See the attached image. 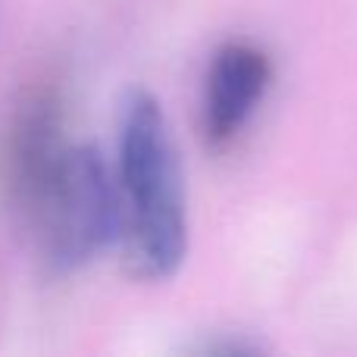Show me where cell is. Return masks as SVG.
<instances>
[{
    "label": "cell",
    "mask_w": 357,
    "mask_h": 357,
    "mask_svg": "<svg viewBox=\"0 0 357 357\" xmlns=\"http://www.w3.org/2000/svg\"><path fill=\"white\" fill-rule=\"evenodd\" d=\"M66 148L60 94L47 85L25 91L0 135V188L19 216H25Z\"/></svg>",
    "instance_id": "3957f363"
},
{
    "label": "cell",
    "mask_w": 357,
    "mask_h": 357,
    "mask_svg": "<svg viewBox=\"0 0 357 357\" xmlns=\"http://www.w3.org/2000/svg\"><path fill=\"white\" fill-rule=\"evenodd\" d=\"M270 79V56L257 44L238 38L216 47L201 100V132L210 148H226L245 129L251 113L264 100Z\"/></svg>",
    "instance_id": "277c9868"
},
{
    "label": "cell",
    "mask_w": 357,
    "mask_h": 357,
    "mask_svg": "<svg viewBox=\"0 0 357 357\" xmlns=\"http://www.w3.org/2000/svg\"><path fill=\"white\" fill-rule=\"evenodd\" d=\"M116 245L132 279L163 282L188 254V210L176 138L160 100L129 88L116 119Z\"/></svg>",
    "instance_id": "6da1fadb"
},
{
    "label": "cell",
    "mask_w": 357,
    "mask_h": 357,
    "mask_svg": "<svg viewBox=\"0 0 357 357\" xmlns=\"http://www.w3.org/2000/svg\"><path fill=\"white\" fill-rule=\"evenodd\" d=\"M25 222L50 273H75L116 245V185L113 167L91 144H69Z\"/></svg>",
    "instance_id": "7a4b0ae2"
}]
</instances>
